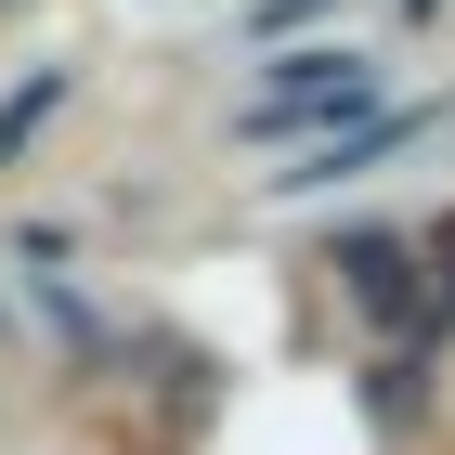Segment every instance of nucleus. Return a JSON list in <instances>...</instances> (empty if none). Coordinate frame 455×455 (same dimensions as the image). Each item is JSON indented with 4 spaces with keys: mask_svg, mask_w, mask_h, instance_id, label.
I'll use <instances>...</instances> for the list:
<instances>
[{
    "mask_svg": "<svg viewBox=\"0 0 455 455\" xmlns=\"http://www.w3.org/2000/svg\"><path fill=\"white\" fill-rule=\"evenodd\" d=\"M351 117H364V52H286V78L247 105V131L260 143H313V131L339 143Z\"/></svg>",
    "mask_w": 455,
    "mask_h": 455,
    "instance_id": "1",
    "label": "nucleus"
},
{
    "mask_svg": "<svg viewBox=\"0 0 455 455\" xmlns=\"http://www.w3.org/2000/svg\"><path fill=\"white\" fill-rule=\"evenodd\" d=\"M417 131H429V117H351L339 143H299V170H286V182H299V196H325V182H351V170H378V156H403Z\"/></svg>",
    "mask_w": 455,
    "mask_h": 455,
    "instance_id": "2",
    "label": "nucleus"
},
{
    "mask_svg": "<svg viewBox=\"0 0 455 455\" xmlns=\"http://www.w3.org/2000/svg\"><path fill=\"white\" fill-rule=\"evenodd\" d=\"M339 260H351V299H364V313H390V325L429 299V286H417V247H403V235H351Z\"/></svg>",
    "mask_w": 455,
    "mask_h": 455,
    "instance_id": "3",
    "label": "nucleus"
}]
</instances>
